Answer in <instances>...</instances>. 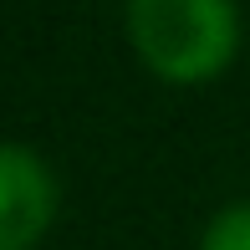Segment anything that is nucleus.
I'll list each match as a JSON object with an SVG mask.
<instances>
[{
	"mask_svg": "<svg viewBox=\"0 0 250 250\" xmlns=\"http://www.w3.org/2000/svg\"><path fill=\"white\" fill-rule=\"evenodd\" d=\"M128 36L143 66L164 82H209L235 62V0H128Z\"/></svg>",
	"mask_w": 250,
	"mask_h": 250,
	"instance_id": "obj_1",
	"label": "nucleus"
},
{
	"mask_svg": "<svg viewBox=\"0 0 250 250\" xmlns=\"http://www.w3.org/2000/svg\"><path fill=\"white\" fill-rule=\"evenodd\" d=\"M56 220V179L26 143L0 148V250H31Z\"/></svg>",
	"mask_w": 250,
	"mask_h": 250,
	"instance_id": "obj_2",
	"label": "nucleus"
},
{
	"mask_svg": "<svg viewBox=\"0 0 250 250\" xmlns=\"http://www.w3.org/2000/svg\"><path fill=\"white\" fill-rule=\"evenodd\" d=\"M199 250H250V204H225L204 225Z\"/></svg>",
	"mask_w": 250,
	"mask_h": 250,
	"instance_id": "obj_3",
	"label": "nucleus"
}]
</instances>
